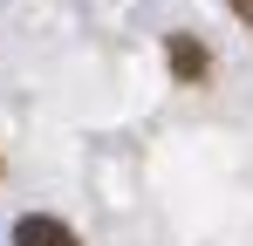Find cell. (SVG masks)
I'll list each match as a JSON object with an SVG mask.
<instances>
[{"instance_id":"1","label":"cell","mask_w":253,"mask_h":246,"mask_svg":"<svg viewBox=\"0 0 253 246\" xmlns=\"http://www.w3.org/2000/svg\"><path fill=\"white\" fill-rule=\"evenodd\" d=\"M14 246H83L62 219H48V212H21L14 219Z\"/></svg>"},{"instance_id":"3","label":"cell","mask_w":253,"mask_h":246,"mask_svg":"<svg viewBox=\"0 0 253 246\" xmlns=\"http://www.w3.org/2000/svg\"><path fill=\"white\" fill-rule=\"evenodd\" d=\"M233 14H240V21H253V0H233Z\"/></svg>"},{"instance_id":"2","label":"cell","mask_w":253,"mask_h":246,"mask_svg":"<svg viewBox=\"0 0 253 246\" xmlns=\"http://www.w3.org/2000/svg\"><path fill=\"white\" fill-rule=\"evenodd\" d=\"M171 76H178V82H206V76H212V55H206V41H192V35H171Z\"/></svg>"}]
</instances>
